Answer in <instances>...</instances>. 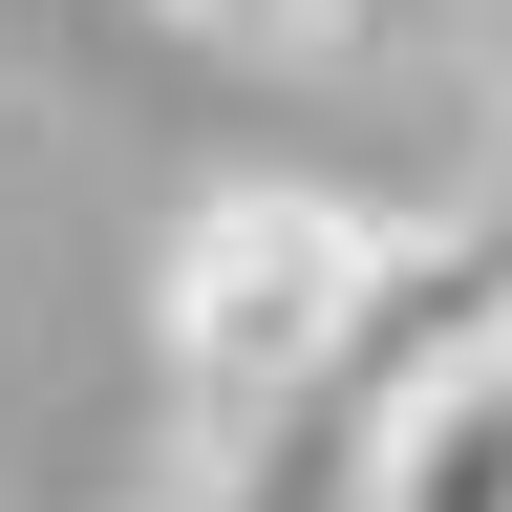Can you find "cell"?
Returning a JSON list of instances; mask_svg holds the SVG:
<instances>
[{"label": "cell", "mask_w": 512, "mask_h": 512, "mask_svg": "<svg viewBox=\"0 0 512 512\" xmlns=\"http://www.w3.org/2000/svg\"><path fill=\"white\" fill-rule=\"evenodd\" d=\"M384 256L406 214H363V192H299V171H235L192 192L171 256H150V384H171V470H256V448L320 427V384H342Z\"/></svg>", "instance_id": "6da1fadb"}, {"label": "cell", "mask_w": 512, "mask_h": 512, "mask_svg": "<svg viewBox=\"0 0 512 512\" xmlns=\"http://www.w3.org/2000/svg\"><path fill=\"white\" fill-rule=\"evenodd\" d=\"M363 512H512V363L384 427V448H363Z\"/></svg>", "instance_id": "7a4b0ae2"}, {"label": "cell", "mask_w": 512, "mask_h": 512, "mask_svg": "<svg viewBox=\"0 0 512 512\" xmlns=\"http://www.w3.org/2000/svg\"><path fill=\"white\" fill-rule=\"evenodd\" d=\"M192 43H320V0H171Z\"/></svg>", "instance_id": "3957f363"}, {"label": "cell", "mask_w": 512, "mask_h": 512, "mask_svg": "<svg viewBox=\"0 0 512 512\" xmlns=\"http://www.w3.org/2000/svg\"><path fill=\"white\" fill-rule=\"evenodd\" d=\"M448 0H320V43H427Z\"/></svg>", "instance_id": "277c9868"}, {"label": "cell", "mask_w": 512, "mask_h": 512, "mask_svg": "<svg viewBox=\"0 0 512 512\" xmlns=\"http://www.w3.org/2000/svg\"><path fill=\"white\" fill-rule=\"evenodd\" d=\"M128 512H256L235 470H150V491H128Z\"/></svg>", "instance_id": "5b68a950"}, {"label": "cell", "mask_w": 512, "mask_h": 512, "mask_svg": "<svg viewBox=\"0 0 512 512\" xmlns=\"http://www.w3.org/2000/svg\"><path fill=\"white\" fill-rule=\"evenodd\" d=\"M470 214H512V86H491V150H470Z\"/></svg>", "instance_id": "8992f818"}]
</instances>
